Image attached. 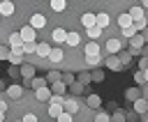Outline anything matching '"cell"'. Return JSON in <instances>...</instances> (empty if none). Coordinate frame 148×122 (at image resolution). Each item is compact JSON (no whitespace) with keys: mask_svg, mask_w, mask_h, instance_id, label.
<instances>
[{"mask_svg":"<svg viewBox=\"0 0 148 122\" xmlns=\"http://www.w3.org/2000/svg\"><path fill=\"white\" fill-rule=\"evenodd\" d=\"M120 51H125L123 39H120V37H106V41H104V51H102V53H106V55H118Z\"/></svg>","mask_w":148,"mask_h":122,"instance_id":"6da1fadb","label":"cell"},{"mask_svg":"<svg viewBox=\"0 0 148 122\" xmlns=\"http://www.w3.org/2000/svg\"><path fill=\"white\" fill-rule=\"evenodd\" d=\"M86 101L83 99H79V97H74V94H65V113H69V115H79V110H81V106H83Z\"/></svg>","mask_w":148,"mask_h":122,"instance_id":"7a4b0ae2","label":"cell"},{"mask_svg":"<svg viewBox=\"0 0 148 122\" xmlns=\"http://www.w3.org/2000/svg\"><path fill=\"white\" fill-rule=\"evenodd\" d=\"M5 94H7L9 101H18V99L25 94V87H21L18 83H14V85H7V92H5Z\"/></svg>","mask_w":148,"mask_h":122,"instance_id":"3957f363","label":"cell"},{"mask_svg":"<svg viewBox=\"0 0 148 122\" xmlns=\"http://www.w3.org/2000/svg\"><path fill=\"white\" fill-rule=\"evenodd\" d=\"M83 55H86V58L102 55V46H99V41H86V44H83Z\"/></svg>","mask_w":148,"mask_h":122,"instance_id":"277c9868","label":"cell"},{"mask_svg":"<svg viewBox=\"0 0 148 122\" xmlns=\"http://www.w3.org/2000/svg\"><path fill=\"white\" fill-rule=\"evenodd\" d=\"M14 12H16V2L14 0H2L0 2V16L2 18H12Z\"/></svg>","mask_w":148,"mask_h":122,"instance_id":"5b68a950","label":"cell"},{"mask_svg":"<svg viewBox=\"0 0 148 122\" xmlns=\"http://www.w3.org/2000/svg\"><path fill=\"white\" fill-rule=\"evenodd\" d=\"M104 67L111 69V71H123V64H120L118 55H106V58H104Z\"/></svg>","mask_w":148,"mask_h":122,"instance_id":"8992f818","label":"cell"},{"mask_svg":"<svg viewBox=\"0 0 148 122\" xmlns=\"http://www.w3.org/2000/svg\"><path fill=\"white\" fill-rule=\"evenodd\" d=\"M130 16H132V21L136 23V21H143V18H146V12H143V7H141L139 2H134V5L130 7Z\"/></svg>","mask_w":148,"mask_h":122,"instance_id":"52a82bcc","label":"cell"},{"mask_svg":"<svg viewBox=\"0 0 148 122\" xmlns=\"http://www.w3.org/2000/svg\"><path fill=\"white\" fill-rule=\"evenodd\" d=\"M116 25H118L120 30H125V28H130V25H134V21H132V16H130V12H123V14H118V18H116Z\"/></svg>","mask_w":148,"mask_h":122,"instance_id":"ba28073f","label":"cell"},{"mask_svg":"<svg viewBox=\"0 0 148 122\" xmlns=\"http://www.w3.org/2000/svg\"><path fill=\"white\" fill-rule=\"evenodd\" d=\"M83 35L88 37V41H99V39L104 37V30H102V28H97V25H92V28H88Z\"/></svg>","mask_w":148,"mask_h":122,"instance_id":"9c48e42d","label":"cell"},{"mask_svg":"<svg viewBox=\"0 0 148 122\" xmlns=\"http://www.w3.org/2000/svg\"><path fill=\"white\" fill-rule=\"evenodd\" d=\"M51 44H46V41H37V58L39 60H49V55H51Z\"/></svg>","mask_w":148,"mask_h":122,"instance_id":"30bf717a","label":"cell"},{"mask_svg":"<svg viewBox=\"0 0 148 122\" xmlns=\"http://www.w3.org/2000/svg\"><path fill=\"white\" fill-rule=\"evenodd\" d=\"M67 5H69V0H51V2H49L51 12H56V14H62V12L67 9Z\"/></svg>","mask_w":148,"mask_h":122,"instance_id":"8fae6325","label":"cell"},{"mask_svg":"<svg viewBox=\"0 0 148 122\" xmlns=\"http://www.w3.org/2000/svg\"><path fill=\"white\" fill-rule=\"evenodd\" d=\"M7 46H9V48H21V46H23L21 35H18V32H12V35L7 37Z\"/></svg>","mask_w":148,"mask_h":122,"instance_id":"7c38bea8","label":"cell"},{"mask_svg":"<svg viewBox=\"0 0 148 122\" xmlns=\"http://www.w3.org/2000/svg\"><path fill=\"white\" fill-rule=\"evenodd\" d=\"M18 69H21V76H23L25 81H32V78H35V67H32V64L23 62V64H21Z\"/></svg>","mask_w":148,"mask_h":122,"instance_id":"4fadbf2b","label":"cell"},{"mask_svg":"<svg viewBox=\"0 0 148 122\" xmlns=\"http://www.w3.org/2000/svg\"><path fill=\"white\" fill-rule=\"evenodd\" d=\"M104 62V55H95V58H86V69H97Z\"/></svg>","mask_w":148,"mask_h":122,"instance_id":"5bb4252c","label":"cell"},{"mask_svg":"<svg viewBox=\"0 0 148 122\" xmlns=\"http://www.w3.org/2000/svg\"><path fill=\"white\" fill-rule=\"evenodd\" d=\"M134 113H139V115H146V113H148V101H146L143 97L134 101Z\"/></svg>","mask_w":148,"mask_h":122,"instance_id":"9a60e30c","label":"cell"},{"mask_svg":"<svg viewBox=\"0 0 148 122\" xmlns=\"http://www.w3.org/2000/svg\"><path fill=\"white\" fill-rule=\"evenodd\" d=\"M58 81H62V71H60V69H49L46 83H58Z\"/></svg>","mask_w":148,"mask_h":122,"instance_id":"2e32d148","label":"cell"},{"mask_svg":"<svg viewBox=\"0 0 148 122\" xmlns=\"http://www.w3.org/2000/svg\"><path fill=\"white\" fill-rule=\"evenodd\" d=\"M49 90H51V94H62V97L67 94V85H65L62 81H58V83H53V85H51Z\"/></svg>","mask_w":148,"mask_h":122,"instance_id":"e0dca14e","label":"cell"},{"mask_svg":"<svg viewBox=\"0 0 148 122\" xmlns=\"http://www.w3.org/2000/svg\"><path fill=\"white\" fill-rule=\"evenodd\" d=\"M35 97H37V101L49 104V99H51V90H49V87H42V90H37V92H35Z\"/></svg>","mask_w":148,"mask_h":122,"instance_id":"ac0fdd59","label":"cell"},{"mask_svg":"<svg viewBox=\"0 0 148 122\" xmlns=\"http://www.w3.org/2000/svg\"><path fill=\"white\" fill-rule=\"evenodd\" d=\"M30 87H32V92H37V90L46 87V78H42V76H35V78L30 81Z\"/></svg>","mask_w":148,"mask_h":122,"instance_id":"d6986e66","label":"cell"},{"mask_svg":"<svg viewBox=\"0 0 148 122\" xmlns=\"http://www.w3.org/2000/svg\"><path fill=\"white\" fill-rule=\"evenodd\" d=\"M125 99H127V101H136V99H141V92H139L136 87H127V90H125Z\"/></svg>","mask_w":148,"mask_h":122,"instance_id":"ffe728a7","label":"cell"},{"mask_svg":"<svg viewBox=\"0 0 148 122\" xmlns=\"http://www.w3.org/2000/svg\"><path fill=\"white\" fill-rule=\"evenodd\" d=\"M37 122H58V120H53V117L49 115V104L42 106V113H39V120H37Z\"/></svg>","mask_w":148,"mask_h":122,"instance_id":"44dd1931","label":"cell"},{"mask_svg":"<svg viewBox=\"0 0 148 122\" xmlns=\"http://www.w3.org/2000/svg\"><path fill=\"white\" fill-rule=\"evenodd\" d=\"M99 104H102V99H99L97 94H90V97L86 99V106H88V108H92V110H95V108H99Z\"/></svg>","mask_w":148,"mask_h":122,"instance_id":"7402d4cb","label":"cell"},{"mask_svg":"<svg viewBox=\"0 0 148 122\" xmlns=\"http://www.w3.org/2000/svg\"><path fill=\"white\" fill-rule=\"evenodd\" d=\"M9 64H12V67H21V64H23V55L9 51Z\"/></svg>","mask_w":148,"mask_h":122,"instance_id":"603a6c76","label":"cell"},{"mask_svg":"<svg viewBox=\"0 0 148 122\" xmlns=\"http://www.w3.org/2000/svg\"><path fill=\"white\" fill-rule=\"evenodd\" d=\"M120 35H123L125 39H132L134 35H139V30H136L134 25H130V28H125V30H120Z\"/></svg>","mask_w":148,"mask_h":122,"instance_id":"cb8c5ba5","label":"cell"},{"mask_svg":"<svg viewBox=\"0 0 148 122\" xmlns=\"http://www.w3.org/2000/svg\"><path fill=\"white\" fill-rule=\"evenodd\" d=\"M118 60H120V64L125 67V64L132 60V53H130V51H120V53H118Z\"/></svg>","mask_w":148,"mask_h":122,"instance_id":"d4e9b609","label":"cell"},{"mask_svg":"<svg viewBox=\"0 0 148 122\" xmlns=\"http://www.w3.org/2000/svg\"><path fill=\"white\" fill-rule=\"evenodd\" d=\"M90 76H92V81H95V83H102V81H104V71H102V69H92V71H90Z\"/></svg>","mask_w":148,"mask_h":122,"instance_id":"484cf974","label":"cell"},{"mask_svg":"<svg viewBox=\"0 0 148 122\" xmlns=\"http://www.w3.org/2000/svg\"><path fill=\"white\" fill-rule=\"evenodd\" d=\"M67 90H72V94H74V97H79V94H81V92H83V85H81V83H79V81H76V83H74V85H69V87H67Z\"/></svg>","mask_w":148,"mask_h":122,"instance_id":"4316f807","label":"cell"},{"mask_svg":"<svg viewBox=\"0 0 148 122\" xmlns=\"http://www.w3.org/2000/svg\"><path fill=\"white\" fill-rule=\"evenodd\" d=\"M111 122H127V117H125L123 110H116V113L111 115Z\"/></svg>","mask_w":148,"mask_h":122,"instance_id":"83f0119b","label":"cell"},{"mask_svg":"<svg viewBox=\"0 0 148 122\" xmlns=\"http://www.w3.org/2000/svg\"><path fill=\"white\" fill-rule=\"evenodd\" d=\"M62 83H65L67 87H69V85H74V83H76V81H74V74H69V71H67V74H62Z\"/></svg>","mask_w":148,"mask_h":122,"instance_id":"f1b7e54d","label":"cell"},{"mask_svg":"<svg viewBox=\"0 0 148 122\" xmlns=\"http://www.w3.org/2000/svg\"><path fill=\"white\" fill-rule=\"evenodd\" d=\"M0 60H9V46L0 44Z\"/></svg>","mask_w":148,"mask_h":122,"instance_id":"f546056e","label":"cell"},{"mask_svg":"<svg viewBox=\"0 0 148 122\" xmlns=\"http://www.w3.org/2000/svg\"><path fill=\"white\" fill-rule=\"evenodd\" d=\"M90 81H92V76H90V74H88V71H83V74H81V76H79V83H81V85H88V83H90Z\"/></svg>","mask_w":148,"mask_h":122,"instance_id":"4dcf8cb0","label":"cell"},{"mask_svg":"<svg viewBox=\"0 0 148 122\" xmlns=\"http://www.w3.org/2000/svg\"><path fill=\"white\" fill-rule=\"evenodd\" d=\"M95 122H111V115H106V113L99 110V113L95 115Z\"/></svg>","mask_w":148,"mask_h":122,"instance_id":"1f68e13d","label":"cell"},{"mask_svg":"<svg viewBox=\"0 0 148 122\" xmlns=\"http://www.w3.org/2000/svg\"><path fill=\"white\" fill-rule=\"evenodd\" d=\"M134 81H136L139 85H146V76H143V71H136V74H134Z\"/></svg>","mask_w":148,"mask_h":122,"instance_id":"d6a6232c","label":"cell"},{"mask_svg":"<svg viewBox=\"0 0 148 122\" xmlns=\"http://www.w3.org/2000/svg\"><path fill=\"white\" fill-rule=\"evenodd\" d=\"M58 122H74V115H69V113H62V115L58 117Z\"/></svg>","mask_w":148,"mask_h":122,"instance_id":"836d02e7","label":"cell"},{"mask_svg":"<svg viewBox=\"0 0 148 122\" xmlns=\"http://www.w3.org/2000/svg\"><path fill=\"white\" fill-rule=\"evenodd\" d=\"M9 76H12V78H18V76H21V69H18V67H9Z\"/></svg>","mask_w":148,"mask_h":122,"instance_id":"e575fe53","label":"cell"},{"mask_svg":"<svg viewBox=\"0 0 148 122\" xmlns=\"http://www.w3.org/2000/svg\"><path fill=\"white\" fill-rule=\"evenodd\" d=\"M141 37H143V41L148 44V28H146V30H141Z\"/></svg>","mask_w":148,"mask_h":122,"instance_id":"d590c367","label":"cell"},{"mask_svg":"<svg viewBox=\"0 0 148 122\" xmlns=\"http://www.w3.org/2000/svg\"><path fill=\"white\" fill-rule=\"evenodd\" d=\"M2 92H7V85H5V81L0 78V94H2Z\"/></svg>","mask_w":148,"mask_h":122,"instance_id":"8d00e7d4","label":"cell"},{"mask_svg":"<svg viewBox=\"0 0 148 122\" xmlns=\"http://www.w3.org/2000/svg\"><path fill=\"white\" fill-rule=\"evenodd\" d=\"M141 53H143V58H148V46H146V48H143Z\"/></svg>","mask_w":148,"mask_h":122,"instance_id":"74e56055","label":"cell"},{"mask_svg":"<svg viewBox=\"0 0 148 122\" xmlns=\"http://www.w3.org/2000/svg\"><path fill=\"white\" fill-rule=\"evenodd\" d=\"M143 76H146V85H148V69H146V71H143Z\"/></svg>","mask_w":148,"mask_h":122,"instance_id":"f35d334b","label":"cell"},{"mask_svg":"<svg viewBox=\"0 0 148 122\" xmlns=\"http://www.w3.org/2000/svg\"><path fill=\"white\" fill-rule=\"evenodd\" d=\"M141 122H148V115H141Z\"/></svg>","mask_w":148,"mask_h":122,"instance_id":"ab89813d","label":"cell"},{"mask_svg":"<svg viewBox=\"0 0 148 122\" xmlns=\"http://www.w3.org/2000/svg\"><path fill=\"white\" fill-rule=\"evenodd\" d=\"M0 23H2V21H0Z\"/></svg>","mask_w":148,"mask_h":122,"instance_id":"60d3db41","label":"cell"},{"mask_svg":"<svg viewBox=\"0 0 148 122\" xmlns=\"http://www.w3.org/2000/svg\"><path fill=\"white\" fill-rule=\"evenodd\" d=\"M146 115H148V113H146Z\"/></svg>","mask_w":148,"mask_h":122,"instance_id":"b9f144b4","label":"cell"}]
</instances>
